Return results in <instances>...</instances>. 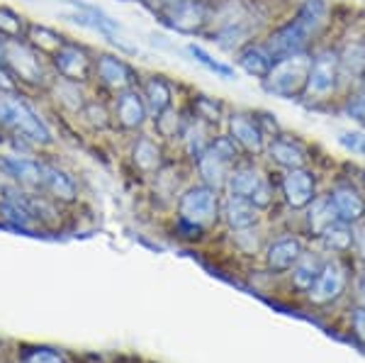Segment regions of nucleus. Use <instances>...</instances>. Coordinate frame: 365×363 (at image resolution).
I'll return each instance as SVG.
<instances>
[{"label": "nucleus", "mask_w": 365, "mask_h": 363, "mask_svg": "<svg viewBox=\"0 0 365 363\" xmlns=\"http://www.w3.org/2000/svg\"><path fill=\"white\" fill-rule=\"evenodd\" d=\"M329 22V8L324 0H304V5L299 8V13L292 17L287 25L275 29L266 42V51L270 58L280 61L285 56L302 54L307 51L312 39H317L322 34V29Z\"/></svg>", "instance_id": "f257e3e1"}, {"label": "nucleus", "mask_w": 365, "mask_h": 363, "mask_svg": "<svg viewBox=\"0 0 365 363\" xmlns=\"http://www.w3.org/2000/svg\"><path fill=\"white\" fill-rule=\"evenodd\" d=\"M0 125L10 127L15 132V137L27 139L29 144L46 146L54 142L46 122L17 93L0 91Z\"/></svg>", "instance_id": "f03ea898"}, {"label": "nucleus", "mask_w": 365, "mask_h": 363, "mask_svg": "<svg viewBox=\"0 0 365 363\" xmlns=\"http://www.w3.org/2000/svg\"><path fill=\"white\" fill-rule=\"evenodd\" d=\"M309 66L312 56L307 51L280 58V61L273 63L270 73L263 81L266 91L273 93L275 98H282V101H297V98L304 96V88H307Z\"/></svg>", "instance_id": "7ed1b4c3"}, {"label": "nucleus", "mask_w": 365, "mask_h": 363, "mask_svg": "<svg viewBox=\"0 0 365 363\" xmlns=\"http://www.w3.org/2000/svg\"><path fill=\"white\" fill-rule=\"evenodd\" d=\"M3 66L8 68V73L13 76L17 86L25 83V86L39 88L49 78L44 54L34 49L32 44H27L25 39H20V42H5Z\"/></svg>", "instance_id": "20e7f679"}, {"label": "nucleus", "mask_w": 365, "mask_h": 363, "mask_svg": "<svg viewBox=\"0 0 365 363\" xmlns=\"http://www.w3.org/2000/svg\"><path fill=\"white\" fill-rule=\"evenodd\" d=\"M178 215L180 222L205 230V227L215 225L220 218V190L210 188V185H192L190 190H185V195L178 203Z\"/></svg>", "instance_id": "39448f33"}, {"label": "nucleus", "mask_w": 365, "mask_h": 363, "mask_svg": "<svg viewBox=\"0 0 365 363\" xmlns=\"http://www.w3.org/2000/svg\"><path fill=\"white\" fill-rule=\"evenodd\" d=\"M227 190L229 195L251 200L258 210L268 208L273 203V188H270L268 178L256 166H249V163H237L232 168V173L227 178Z\"/></svg>", "instance_id": "423d86ee"}, {"label": "nucleus", "mask_w": 365, "mask_h": 363, "mask_svg": "<svg viewBox=\"0 0 365 363\" xmlns=\"http://www.w3.org/2000/svg\"><path fill=\"white\" fill-rule=\"evenodd\" d=\"M158 20L180 34H197L210 25V8L202 0H180L156 10Z\"/></svg>", "instance_id": "0eeeda50"}, {"label": "nucleus", "mask_w": 365, "mask_h": 363, "mask_svg": "<svg viewBox=\"0 0 365 363\" xmlns=\"http://www.w3.org/2000/svg\"><path fill=\"white\" fill-rule=\"evenodd\" d=\"M51 63H54L56 73L63 81H73V83H88L96 76V56L81 44L63 42L51 54Z\"/></svg>", "instance_id": "6e6552de"}, {"label": "nucleus", "mask_w": 365, "mask_h": 363, "mask_svg": "<svg viewBox=\"0 0 365 363\" xmlns=\"http://www.w3.org/2000/svg\"><path fill=\"white\" fill-rule=\"evenodd\" d=\"M341 68H339V54L336 51H319L312 58L309 66V78L307 88H304V96L307 101H327L329 96H334L339 88Z\"/></svg>", "instance_id": "1a4fd4ad"}, {"label": "nucleus", "mask_w": 365, "mask_h": 363, "mask_svg": "<svg viewBox=\"0 0 365 363\" xmlns=\"http://www.w3.org/2000/svg\"><path fill=\"white\" fill-rule=\"evenodd\" d=\"M100 83L115 93L129 91L137 83V71L125 61V58L115 56V54H100L96 56V76Z\"/></svg>", "instance_id": "9d476101"}, {"label": "nucleus", "mask_w": 365, "mask_h": 363, "mask_svg": "<svg viewBox=\"0 0 365 363\" xmlns=\"http://www.w3.org/2000/svg\"><path fill=\"white\" fill-rule=\"evenodd\" d=\"M344 290H346V266L339 259H331L324 263L319 278L314 280V285L307 292L314 305H329V302L339 300Z\"/></svg>", "instance_id": "9b49d317"}, {"label": "nucleus", "mask_w": 365, "mask_h": 363, "mask_svg": "<svg viewBox=\"0 0 365 363\" xmlns=\"http://www.w3.org/2000/svg\"><path fill=\"white\" fill-rule=\"evenodd\" d=\"M0 171L5 175H10L20 188H27V190L44 188L42 163L34 161V159H27V156H17V154L0 156Z\"/></svg>", "instance_id": "f8f14e48"}, {"label": "nucleus", "mask_w": 365, "mask_h": 363, "mask_svg": "<svg viewBox=\"0 0 365 363\" xmlns=\"http://www.w3.org/2000/svg\"><path fill=\"white\" fill-rule=\"evenodd\" d=\"M327 198H329V203H331L339 222L356 225V222H361L365 218V198L361 195V190L353 188L351 183L334 185Z\"/></svg>", "instance_id": "ddd939ff"}, {"label": "nucleus", "mask_w": 365, "mask_h": 363, "mask_svg": "<svg viewBox=\"0 0 365 363\" xmlns=\"http://www.w3.org/2000/svg\"><path fill=\"white\" fill-rule=\"evenodd\" d=\"M282 195L290 208L302 210L312 205V200L317 198V183L314 175L307 168H290L282 175Z\"/></svg>", "instance_id": "4468645a"}, {"label": "nucleus", "mask_w": 365, "mask_h": 363, "mask_svg": "<svg viewBox=\"0 0 365 363\" xmlns=\"http://www.w3.org/2000/svg\"><path fill=\"white\" fill-rule=\"evenodd\" d=\"M229 137L249 154H261L266 149V134L261 132L256 117L246 113L229 115Z\"/></svg>", "instance_id": "2eb2a0df"}, {"label": "nucleus", "mask_w": 365, "mask_h": 363, "mask_svg": "<svg viewBox=\"0 0 365 363\" xmlns=\"http://www.w3.org/2000/svg\"><path fill=\"white\" fill-rule=\"evenodd\" d=\"M149 117V110H146V103L141 98L139 91L129 88V91L117 93L115 98V120L120 122L122 130H141Z\"/></svg>", "instance_id": "dca6fc26"}, {"label": "nucleus", "mask_w": 365, "mask_h": 363, "mask_svg": "<svg viewBox=\"0 0 365 363\" xmlns=\"http://www.w3.org/2000/svg\"><path fill=\"white\" fill-rule=\"evenodd\" d=\"M302 254H304V249L297 237H282L268 247V254H266L268 268L275 273H285L295 266Z\"/></svg>", "instance_id": "f3484780"}, {"label": "nucleus", "mask_w": 365, "mask_h": 363, "mask_svg": "<svg viewBox=\"0 0 365 363\" xmlns=\"http://www.w3.org/2000/svg\"><path fill=\"white\" fill-rule=\"evenodd\" d=\"M195 163H197V171L202 175L205 185H210V188H215V190L225 188L229 173H232V168H234V163L227 161L222 154H217L212 146H207V151H205Z\"/></svg>", "instance_id": "a211bd4d"}, {"label": "nucleus", "mask_w": 365, "mask_h": 363, "mask_svg": "<svg viewBox=\"0 0 365 363\" xmlns=\"http://www.w3.org/2000/svg\"><path fill=\"white\" fill-rule=\"evenodd\" d=\"M268 154L278 166L287 168V171L290 168H304V163H307V151L302 149V144L295 142V139L282 137V134L273 137V142L268 146Z\"/></svg>", "instance_id": "6ab92c4d"}, {"label": "nucleus", "mask_w": 365, "mask_h": 363, "mask_svg": "<svg viewBox=\"0 0 365 363\" xmlns=\"http://www.w3.org/2000/svg\"><path fill=\"white\" fill-rule=\"evenodd\" d=\"M141 98H144L149 115L158 117L163 110L170 108V103H173V88H170V83L163 76H149V78L144 81Z\"/></svg>", "instance_id": "aec40b11"}, {"label": "nucleus", "mask_w": 365, "mask_h": 363, "mask_svg": "<svg viewBox=\"0 0 365 363\" xmlns=\"http://www.w3.org/2000/svg\"><path fill=\"white\" fill-rule=\"evenodd\" d=\"M222 215H225L227 225L237 232L251 230V227H256V222H258L256 205H253L251 200H246V198H237V195H229Z\"/></svg>", "instance_id": "412c9836"}, {"label": "nucleus", "mask_w": 365, "mask_h": 363, "mask_svg": "<svg viewBox=\"0 0 365 363\" xmlns=\"http://www.w3.org/2000/svg\"><path fill=\"white\" fill-rule=\"evenodd\" d=\"M237 63L241 71H246L253 78L266 81V76L273 68V58L266 51V46H256V44H246L237 51Z\"/></svg>", "instance_id": "4be33fe9"}, {"label": "nucleus", "mask_w": 365, "mask_h": 363, "mask_svg": "<svg viewBox=\"0 0 365 363\" xmlns=\"http://www.w3.org/2000/svg\"><path fill=\"white\" fill-rule=\"evenodd\" d=\"M132 161L141 173H156L163 166V151L151 137H139L132 149Z\"/></svg>", "instance_id": "5701e85b"}, {"label": "nucleus", "mask_w": 365, "mask_h": 363, "mask_svg": "<svg viewBox=\"0 0 365 363\" xmlns=\"http://www.w3.org/2000/svg\"><path fill=\"white\" fill-rule=\"evenodd\" d=\"M42 168H44V190H49L56 200H63V203L76 200L78 188H76L73 178H71L66 171H61V168H56V166H49V163H42Z\"/></svg>", "instance_id": "b1692460"}, {"label": "nucleus", "mask_w": 365, "mask_h": 363, "mask_svg": "<svg viewBox=\"0 0 365 363\" xmlns=\"http://www.w3.org/2000/svg\"><path fill=\"white\" fill-rule=\"evenodd\" d=\"M182 142H185V151L190 154L192 161H197L200 156L207 151V146L212 144V137H210V125L197 117H192V122H187L182 127Z\"/></svg>", "instance_id": "393cba45"}, {"label": "nucleus", "mask_w": 365, "mask_h": 363, "mask_svg": "<svg viewBox=\"0 0 365 363\" xmlns=\"http://www.w3.org/2000/svg\"><path fill=\"white\" fill-rule=\"evenodd\" d=\"M324 263L317 254H302L299 256V261L292 266V280H295V285L299 290H309L312 285H314V280L319 278Z\"/></svg>", "instance_id": "a878e982"}, {"label": "nucleus", "mask_w": 365, "mask_h": 363, "mask_svg": "<svg viewBox=\"0 0 365 363\" xmlns=\"http://www.w3.org/2000/svg\"><path fill=\"white\" fill-rule=\"evenodd\" d=\"M0 218H3L8 225L20 227V230H32L37 225V220L29 215V210L22 205L20 200H15L13 195H5L3 193V200H0Z\"/></svg>", "instance_id": "bb28decb"}, {"label": "nucleus", "mask_w": 365, "mask_h": 363, "mask_svg": "<svg viewBox=\"0 0 365 363\" xmlns=\"http://www.w3.org/2000/svg\"><path fill=\"white\" fill-rule=\"evenodd\" d=\"M27 27H29V22L20 13H15L13 8L0 5V37H3L5 42H20V39H25Z\"/></svg>", "instance_id": "cd10ccee"}, {"label": "nucleus", "mask_w": 365, "mask_h": 363, "mask_svg": "<svg viewBox=\"0 0 365 363\" xmlns=\"http://www.w3.org/2000/svg\"><path fill=\"white\" fill-rule=\"evenodd\" d=\"M25 42L32 44L34 49L42 51V54H54V51L66 42V39H63L58 32H54V29H49L44 25H29Z\"/></svg>", "instance_id": "c85d7f7f"}, {"label": "nucleus", "mask_w": 365, "mask_h": 363, "mask_svg": "<svg viewBox=\"0 0 365 363\" xmlns=\"http://www.w3.org/2000/svg\"><path fill=\"white\" fill-rule=\"evenodd\" d=\"M339 68L344 76L351 78H363L365 76V44L353 42L344 49V54H339Z\"/></svg>", "instance_id": "c756f323"}, {"label": "nucleus", "mask_w": 365, "mask_h": 363, "mask_svg": "<svg viewBox=\"0 0 365 363\" xmlns=\"http://www.w3.org/2000/svg\"><path fill=\"white\" fill-rule=\"evenodd\" d=\"M322 242L327 244V249L336 251V254H344V251H349L353 247V230L351 225H346V222H331V225L327 227L322 234Z\"/></svg>", "instance_id": "7c9ffc66"}, {"label": "nucleus", "mask_w": 365, "mask_h": 363, "mask_svg": "<svg viewBox=\"0 0 365 363\" xmlns=\"http://www.w3.org/2000/svg\"><path fill=\"white\" fill-rule=\"evenodd\" d=\"M187 51H190V56L195 58L197 63H202L207 71H212L215 76H220V78L225 81H234L237 78V71H234V66H229L225 61H217L215 56L210 54V51H205L200 44H187Z\"/></svg>", "instance_id": "2f4dec72"}, {"label": "nucleus", "mask_w": 365, "mask_h": 363, "mask_svg": "<svg viewBox=\"0 0 365 363\" xmlns=\"http://www.w3.org/2000/svg\"><path fill=\"white\" fill-rule=\"evenodd\" d=\"M331 222H336V213H334L331 203L329 198H322V200H312V210H309V225H312V232L314 234H322L327 230Z\"/></svg>", "instance_id": "473e14b6"}, {"label": "nucleus", "mask_w": 365, "mask_h": 363, "mask_svg": "<svg viewBox=\"0 0 365 363\" xmlns=\"http://www.w3.org/2000/svg\"><path fill=\"white\" fill-rule=\"evenodd\" d=\"M192 117H197V120L207 122V125H217V122L222 120V113H225V108H222L220 101H215V98H207V96H197L195 101H192Z\"/></svg>", "instance_id": "72a5a7b5"}, {"label": "nucleus", "mask_w": 365, "mask_h": 363, "mask_svg": "<svg viewBox=\"0 0 365 363\" xmlns=\"http://www.w3.org/2000/svg\"><path fill=\"white\" fill-rule=\"evenodd\" d=\"M154 120H156V132L161 134V137H175V134H182V127H185V125H180V120H178V115L173 113V108L163 110V113L154 117Z\"/></svg>", "instance_id": "f704fd0d"}, {"label": "nucleus", "mask_w": 365, "mask_h": 363, "mask_svg": "<svg viewBox=\"0 0 365 363\" xmlns=\"http://www.w3.org/2000/svg\"><path fill=\"white\" fill-rule=\"evenodd\" d=\"M83 113V117L88 122H91L93 127H98V130H105V127L110 125V113L105 105L100 103H86V108L81 110Z\"/></svg>", "instance_id": "c9c22d12"}, {"label": "nucleus", "mask_w": 365, "mask_h": 363, "mask_svg": "<svg viewBox=\"0 0 365 363\" xmlns=\"http://www.w3.org/2000/svg\"><path fill=\"white\" fill-rule=\"evenodd\" d=\"M339 144L351 154L365 159V132H339Z\"/></svg>", "instance_id": "e433bc0d"}, {"label": "nucleus", "mask_w": 365, "mask_h": 363, "mask_svg": "<svg viewBox=\"0 0 365 363\" xmlns=\"http://www.w3.org/2000/svg\"><path fill=\"white\" fill-rule=\"evenodd\" d=\"M25 363H66L63 356H58L51 349H32L25 354Z\"/></svg>", "instance_id": "4c0bfd02"}, {"label": "nucleus", "mask_w": 365, "mask_h": 363, "mask_svg": "<svg viewBox=\"0 0 365 363\" xmlns=\"http://www.w3.org/2000/svg\"><path fill=\"white\" fill-rule=\"evenodd\" d=\"M253 117H256V122H258V127H261L263 134H270V137H278V134H280V125L275 122V115H270V113H256Z\"/></svg>", "instance_id": "58836bf2"}, {"label": "nucleus", "mask_w": 365, "mask_h": 363, "mask_svg": "<svg viewBox=\"0 0 365 363\" xmlns=\"http://www.w3.org/2000/svg\"><path fill=\"white\" fill-rule=\"evenodd\" d=\"M351 324H353V334H356V339L365 344V305L353 312Z\"/></svg>", "instance_id": "ea45409f"}, {"label": "nucleus", "mask_w": 365, "mask_h": 363, "mask_svg": "<svg viewBox=\"0 0 365 363\" xmlns=\"http://www.w3.org/2000/svg\"><path fill=\"white\" fill-rule=\"evenodd\" d=\"M349 115H351V117H356V120L365 122V91L351 98V103H349Z\"/></svg>", "instance_id": "a19ab883"}, {"label": "nucleus", "mask_w": 365, "mask_h": 363, "mask_svg": "<svg viewBox=\"0 0 365 363\" xmlns=\"http://www.w3.org/2000/svg\"><path fill=\"white\" fill-rule=\"evenodd\" d=\"M356 225H358V222H356ZM353 244H356L358 251L365 256V222H361V225L353 230Z\"/></svg>", "instance_id": "79ce46f5"}, {"label": "nucleus", "mask_w": 365, "mask_h": 363, "mask_svg": "<svg viewBox=\"0 0 365 363\" xmlns=\"http://www.w3.org/2000/svg\"><path fill=\"white\" fill-rule=\"evenodd\" d=\"M173 3H180V0H151V5H154L156 10L166 8V5H173Z\"/></svg>", "instance_id": "37998d69"}, {"label": "nucleus", "mask_w": 365, "mask_h": 363, "mask_svg": "<svg viewBox=\"0 0 365 363\" xmlns=\"http://www.w3.org/2000/svg\"><path fill=\"white\" fill-rule=\"evenodd\" d=\"M358 288H361V295H363V300H365V271L361 273V283H358Z\"/></svg>", "instance_id": "c03bdc74"}, {"label": "nucleus", "mask_w": 365, "mask_h": 363, "mask_svg": "<svg viewBox=\"0 0 365 363\" xmlns=\"http://www.w3.org/2000/svg\"><path fill=\"white\" fill-rule=\"evenodd\" d=\"M3 56H5V39L0 37V63H3Z\"/></svg>", "instance_id": "a18cd8bd"}, {"label": "nucleus", "mask_w": 365, "mask_h": 363, "mask_svg": "<svg viewBox=\"0 0 365 363\" xmlns=\"http://www.w3.org/2000/svg\"><path fill=\"white\" fill-rule=\"evenodd\" d=\"M363 78H365V76H363Z\"/></svg>", "instance_id": "49530a36"}]
</instances>
